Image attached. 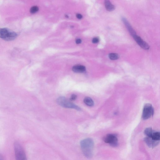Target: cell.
I'll return each instance as SVG.
<instances>
[{"mask_svg":"<svg viewBox=\"0 0 160 160\" xmlns=\"http://www.w3.org/2000/svg\"><path fill=\"white\" fill-rule=\"evenodd\" d=\"M81 149L84 156L88 158H91L93 156L94 143L90 138L82 140L80 143Z\"/></svg>","mask_w":160,"mask_h":160,"instance_id":"obj_1","label":"cell"},{"mask_svg":"<svg viewBox=\"0 0 160 160\" xmlns=\"http://www.w3.org/2000/svg\"><path fill=\"white\" fill-rule=\"evenodd\" d=\"M57 102L59 105L65 108L73 109L79 111L81 110L79 107L64 97H59L57 100Z\"/></svg>","mask_w":160,"mask_h":160,"instance_id":"obj_2","label":"cell"},{"mask_svg":"<svg viewBox=\"0 0 160 160\" xmlns=\"http://www.w3.org/2000/svg\"><path fill=\"white\" fill-rule=\"evenodd\" d=\"M17 36L15 32L9 30L7 28H0V38L7 41L13 40Z\"/></svg>","mask_w":160,"mask_h":160,"instance_id":"obj_3","label":"cell"},{"mask_svg":"<svg viewBox=\"0 0 160 160\" xmlns=\"http://www.w3.org/2000/svg\"><path fill=\"white\" fill-rule=\"evenodd\" d=\"M14 149L16 159L19 160H26L25 152L20 144L18 142H15Z\"/></svg>","mask_w":160,"mask_h":160,"instance_id":"obj_4","label":"cell"},{"mask_svg":"<svg viewBox=\"0 0 160 160\" xmlns=\"http://www.w3.org/2000/svg\"><path fill=\"white\" fill-rule=\"evenodd\" d=\"M154 110L152 105L147 104L144 106L142 115V118L144 120L149 119L153 115Z\"/></svg>","mask_w":160,"mask_h":160,"instance_id":"obj_5","label":"cell"},{"mask_svg":"<svg viewBox=\"0 0 160 160\" xmlns=\"http://www.w3.org/2000/svg\"><path fill=\"white\" fill-rule=\"evenodd\" d=\"M104 141L112 147H115L118 145V139L116 134H108L103 138Z\"/></svg>","mask_w":160,"mask_h":160,"instance_id":"obj_6","label":"cell"},{"mask_svg":"<svg viewBox=\"0 0 160 160\" xmlns=\"http://www.w3.org/2000/svg\"><path fill=\"white\" fill-rule=\"evenodd\" d=\"M133 37L136 41V42L142 48L146 50H147L149 49L150 46L145 41L142 39L140 37L136 34L134 35Z\"/></svg>","mask_w":160,"mask_h":160,"instance_id":"obj_7","label":"cell"},{"mask_svg":"<svg viewBox=\"0 0 160 160\" xmlns=\"http://www.w3.org/2000/svg\"><path fill=\"white\" fill-rule=\"evenodd\" d=\"M144 141L147 146L150 148H153L159 143L160 141L156 140L151 137H147L144 139Z\"/></svg>","mask_w":160,"mask_h":160,"instance_id":"obj_8","label":"cell"},{"mask_svg":"<svg viewBox=\"0 0 160 160\" xmlns=\"http://www.w3.org/2000/svg\"><path fill=\"white\" fill-rule=\"evenodd\" d=\"M122 20L125 25L128 31L132 37L136 34V32L131 26L127 20L124 18H122Z\"/></svg>","mask_w":160,"mask_h":160,"instance_id":"obj_9","label":"cell"},{"mask_svg":"<svg viewBox=\"0 0 160 160\" xmlns=\"http://www.w3.org/2000/svg\"><path fill=\"white\" fill-rule=\"evenodd\" d=\"M86 70L85 66L80 65H76L73 67L72 70L75 73H81L84 72Z\"/></svg>","mask_w":160,"mask_h":160,"instance_id":"obj_10","label":"cell"},{"mask_svg":"<svg viewBox=\"0 0 160 160\" xmlns=\"http://www.w3.org/2000/svg\"><path fill=\"white\" fill-rule=\"evenodd\" d=\"M104 3L105 8L107 11L111 12L115 10V6L111 3L109 0H105Z\"/></svg>","mask_w":160,"mask_h":160,"instance_id":"obj_11","label":"cell"},{"mask_svg":"<svg viewBox=\"0 0 160 160\" xmlns=\"http://www.w3.org/2000/svg\"><path fill=\"white\" fill-rule=\"evenodd\" d=\"M84 102L85 104L88 106L92 107L94 105L93 100L90 97H85L84 100Z\"/></svg>","mask_w":160,"mask_h":160,"instance_id":"obj_12","label":"cell"},{"mask_svg":"<svg viewBox=\"0 0 160 160\" xmlns=\"http://www.w3.org/2000/svg\"><path fill=\"white\" fill-rule=\"evenodd\" d=\"M154 132L152 128H148L145 130L144 134L147 137H151Z\"/></svg>","mask_w":160,"mask_h":160,"instance_id":"obj_13","label":"cell"},{"mask_svg":"<svg viewBox=\"0 0 160 160\" xmlns=\"http://www.w3.org/2000/svg\"><path fill=\"white\" fill-rule=\"evenodd\" d=\"M151 138L154 140L157 141H160V133L159 132H156L154 131Z\"/></svg>","mask_w":160,"mask_h":160,"instance_id":"obj_14","label":"cell"},{"mask_svg":"<svg viewBox=\"0 0 160 160\" xmlns=\"http://www.w3.org/2000/svg\"><path fill=\"white\" fill-rule=\"evenodd\" d=\"M109 57L110 60H117L119 58V56L116 53H112L110 54L109 55Z\"/></svg>","mask_w":160,"mask_h":160,"instance_id":"obj_15","label":"cell"},{"mask_svg":"<svg viewBox=\"0 0 160 160\" xmlns=\"http://www.w3.org/2000/svg\"><path fill=\"white\" fill-rule=\"evenodd\" d=\"M39 10V8L37 6L32 7L30 9V12L32 14H34L37 12Z\"/></svg>","mask_w":160,"mask_h":160,"instance_id":"obj_16","label":"cell"},{"mask_svg":"<svg viewBox=\"0 0 160 160\" xmlns=\"http://www.w3.org/2000/svg\"><path fill=\"white\" fill-rule=\"evenodd\" d=\"M92 42L94 44H96L99 42V39L97 37H95L92 39Z\"/></svg>","mask_w":160,"mask_h":160,"instance_id":"obj_17","label":"cell"},{"mask_svg":"<svg viewBox=\"0 0 160 160\" xmlns=\"http://www.w3.org/2000/svg\"><path fill=\"white\" fill-rule=\"evenodd\" d=\"M77 98V96L75 94H72V96H71L70 98V100L71 101H74Z\"/></svg>","mask_w":160,"mask_h":160,"instance_id":"obj_18","label":"cell"},{"mask_svg":"<svg viewBox=\"0 0 160 160\" xmlns=\"http://www.w3.org/2000/svg\"><path fill=\"white\" fill-rule=\"evenodd\" d=\"M82 42V40L80 39H78L76 40V43L77 44H80Z\"/></svg>","mask_w":160,"mask_h":160,"instance_id":"obj_19","label":"cell"},{"mask_svg":"<svg viewBox=\"0 0 160 160\" xmlns=\"http://www.w3.org/2000/svg\"><path fill=\"white\" fill-rule=\"evenodd\" d=\"M76 16H77V18L79 19H82V15L80 14H77L76 15Z\"/></svg>","mask_w":160,"mask_h":160,"instance_id":"obj_20","label":"cell"},{"mask_svg":"<svg viewBox=\"0 0 160 160\" xmlns=\"http://www.w3.org/2000/svg\"><path fill=\"white\" fill-rule=\"evenodd\" d=\"M3 159V156L1 155H0V160Z\"/></svg>","mask_w":160,"mask_h":160,"instance_id":"obj_21","label":"cell"}]
</instances>
